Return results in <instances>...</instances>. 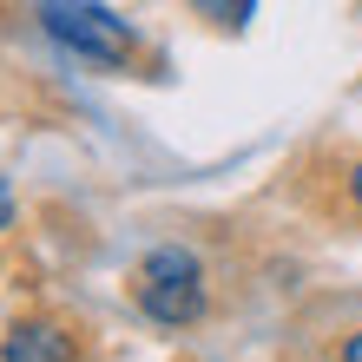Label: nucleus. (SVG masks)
Listing matches in <instances>:
<instances>
[{"label":"nucleus","instance_id":"obj_1","mask_svg":"<svg viewBox=\"0 0 362 362\" xmlns=\"http://www.w3.org/2000/svg\"><path fill=\"white\" fill-rule=\"evenodd\" d=\"M40 27L93 66H132V53H139L132 27L99 0H40Z\"/></svg>","mask_w":362,"mask_h":362},{"label":"nucleus","instance_id":"obj_2","mask_svg":"<svg viewBox=\"0 0 362 362\" xmlns=\"http://www.w3.org/2000/svg\"><path fill=\"white\" fill-rule=\"evenodd\" d=\"M132 296H139V310L152 316V323H172V329L198 323V316H204V270H198L191 250L165 244V250H152V257L139 264Z\"/></svg>","mask_w":362,"mask_h":362},{"label":"nucleus","instance_id":"obj_3","mask_svg":"<svg viewBox=\"0 0 362 362\" xmlns=\"http://www.w3.org/2000/svg\"><path fill=\"white\" fill-rule=\"evenodd\" d=\"M0 362H79V343L59 323H13L0 343Z\"/></svg>","mask_w":362,"mask_h":362},{"label":"nucleus","instance_id":"obj_4","mask_svg":"<svg viewBox=\"0 0 362 362\" xmlns=\"http://www.w3.org/2000/svg\"><path fill=\"white\" fill-rule=\"evenodd\" d=\"M198 20H211V27H224V33H238L250 27V13H257V0H185Z\"/></svg>","mask_w":362,"mask_h":362},{"label":"nucleus","instance_id":"obj_5","mask_svg":"<svg viewBox=\"0 0 362 362\" xmlns=\"http://www.w3.org/2000/svg\"><path fill=\"white\" fill-rule=\"evenodd\" d=\"M349 204H356V211H362V158H356V165H349Z\"/></svg>","mask_w":362,"mask_h":362},{"label":"nucleus","instance_id":"obj_6","mask_svg":"<svg viewBox=\"0 0 362 362\" xmlns=\"http://www.w3.org/2000/svg\"><path fill=\"white\" fill-rule=\"evenodd\" d=\"M13 224V191H7V178H0V230Z\"/></svg>","mask_w":362,"mask_h":362},{"label":"nucleus","instance_id":"obj_7","mask_svg":"<svg viewBox=\"0 0 362 362\" xmlns=\"http://www.w3.org/2000/svg\"><path fill=\"white\" fill-rule=\"evenodd\" d=\"M343 362H362V329H356L349 343H343Z\"/></svg>","mask_w":362,"mask_h":362}]
</instances>
